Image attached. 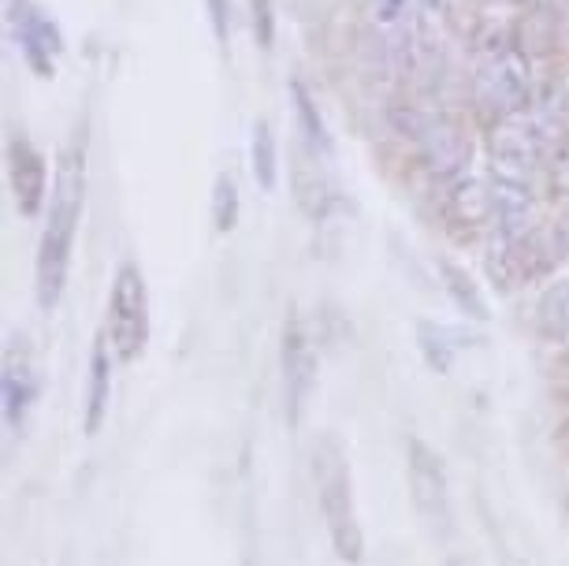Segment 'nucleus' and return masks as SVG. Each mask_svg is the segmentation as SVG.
<instances>
[{
	"label": "nucleus",
	"instance_id": "39448f33",
	"mask_svg": "<svg viewBox=\"0 0 569 566\" xmlns=\"http://www.w3.org/2000/svg\"><path fill=\"white\" fill-rule=\"evenodd\" d=\"M488 146H491V172L532 176V168L540 165L547 149V127L532 112L502 116L491 127Z\"/></svg>",
	"mask_w": 569,
	"mask_h": 566
},
{
	"label": "nucleus",
	"instance_id": "6ab92c4d",
	"mask_svg": "<svg viewBox=\"0 0 569 566\" xmlns=\"http://www.w3.org/2000/svg\"><path fill=\"white\" fill-rule=\"evenodd\" d=\"M439 272H443L447 295L455 298V306L461 309V314H469V317H477V320H488L485 295H480V287L472 284V276L466 269H458L455 261H439Z\"/></svg>",
	"mask_w": 569,
	"mask_h": 566
},
{
	"label": "nucleus",
	"instance_id": "1a4fd4ad",
	"mask_svg": "<svg viewBox=\"0 0 569 566\" xmlns=\"http://www.w3.org/2000/svg\"><path fill=\"white\" fill-rule=\"evenodd\" d=\"M406 463H410V493H413L417 510H421V518L432 522V526H447L450 496H447L443 458H439L421 436H413V440L406 444Z\"/></svg>",
	"mask_w": 569,
	"mask_h": 566
},
{
	"label": "nucleus",
	"instance_id": "9b49d317",
	"mask_svg": "<svg viewBox=\"0 0 569 566\" xmlns=\"http://www.w3.org/2000/svg\"><path fill=\"white\" fill-rule=\"evenodd\" d=\"M413 135H417V146H421V153H425V165L432 168L439 179L466 176L472 149L455 123L450 120H421L413 127Z\"/></svg>",
	"mask_w": 569,
	"mask_h": 566
},
{
	"label": "nucleus",
	"instance_id": "423d86ee",
	"mask_svg": "<svg viewBox=\"0 0 569 566\" xmlns=\"http://www.w3.org/2000/svg\"><path fill=\"white\" fill-rule=\"evenodd\" d=\"M8 23H12L16 46L23 52L27 68L38 79H52L57 75V57L63 52V34L52 19L41 12L34 0H12L8 4Z\"/></svg>",
	"mask_w": 569,
	"mask_h": 566
},
{
	"label": "nucleus",
	"instance_id": "0eeeda50",
	"mask_svg": "<svg viewBox=\"0 0 569 566\" xmlns=\"http://www.w3.org/2000/svg\"><path fill=\"white\" fill-rule=\"evenodd\" d=\"M317 384V350L309 339L302 317L287 314L283 325V395H287V425L298 429L306 414V403Z\"/></svg>",
	"mask_w": 569,
	"mask_h": 566
},
{
	"label": "nucleus",
	"instance_id": "f8f14e48",
	"mask_svg": "<svg viewBox=\"0 0 569 566\" xmlns=\"http://www.w3.org/2000/svg\"><path fill=\"white\" fill-rule=\"evenodd\" d=\"M369 27L388 41L391 52H410L417 49V0H369L365 4Z\"/></svg>",
	"mask_w": 569,
	"mask_h": 566
},
{
	"label": "nucleus",
	"instance_id": "f3484780",
	"mask_svg": "<svg viewBox=\"0 0 569 566\" xmlns=\"http://www.w3.org/2000/svg\"><path fill=\"white\" fill-rule=\"evenodd\" d=\"M291 101H295V116H298V131L306 135V142L313 153H328L331 149V138H328V123L325 116H320V105L313 101V93H309L302 82H291Z\"/></svg>",
	"mask_w": 569,
	"mask_h": 566
},
{
	"label": "nucleus",
	"instance_id": "6e6552de",
	"mask_svg": "<svg viewBox=\"0 0 569 566\" xmlns=\"http://www.w3.org/2000/svg\"><path fill=\"white\" fill-rule=\"evenodd\" d=\"M8 183H12L16 206L27 220L49 209V165L46 153L27 135L8 138Z\"/></svg>",
	"mask_w": 569,
	"mask_h": 566
},
{
	"label": "nucleus",
	"instance_id": "ddd939ff",
	"mask_svg": "<svg viewBox=\"0 0 569 566\" xmlns=\"http://www.w3.org/2000/svg\"><path fill=\"white\" fill-rule=\"evenodd\" d=\"M447 217L461 224V228H480V224H488L496 217V198H491V183L477 176H458L450 179L447 187Z\"/></svg>",
	"mask_w": 569,
	"mask_h": 566
},
{
	"label": "nucleus",
	"instance_id": "aec40b11",
	"mask_svg": "<svg viewBox=\"0 0 569 566\" xmlns=\"http://www.w3.org/2000/svg\"><path fill=\"white\" fill-rule=\"evenodd\" d=\"M212 224L220 235L234 231V224H239V183L231 172H220L212 183Z\"/></svg>",
	"mask_w": 569,
	"mask_h": 566
},
{
	"label": "nucleus",
	"instance_id": "4468645a",
	"mask_svg": "<svg viewBox=\"0 0 569 566\" xmlns=\"http://www.w3.org/2000/svg\"><path fill=\"white\" fill-rule=\"evenodd\" d=\"M109 403H112V355H109V336H101L90 355V388H86V418H82L86 436L101 433Z\"/></svg>",
	"mask_w": 569,
	"mask_h": 566
},
{
	"label": "nucleus",
	"instance_id": "2eb2a0df",
	"mask_svg": "<svg viewBox=\"0 0 569 566\" xmlns=\"http://www.w3.org/2000/svg\"><path fill=\"white\" fill-rule=\"evenodd\" d=\"M536 328L551 344H569V280L551 284L536 302Z\"/></svg>",
	"mask_w": 569,
	"mask_h": 566
},
{
	"label": "nucleus",
	"instance_id": "dca6fc26",
	"mask_svg": "<svg viewBox=\"0 0 569 566\" xmlns=\"http://www.w3.org/2000/svg\"><path fill=\"white\" fill-rule=\"evenodd\" d=\"M250 168H253L257 187H261V190H276V183H279V146H276V135H272V127H268V120L253 123Z\"/></svg>",
	"mask_w": 569,
	"mask_h": 566
},
{
	"label": "nucleus",
	"instance_id": "412c9836",
	"mask_svg": "<svg viewBox=\"0 0 569 566\" xmlns=\"http://www.w3.org/2000/svg\"><path fill=\"white\" fill-rule=\"evenodd\" d=\"M250 16H253L257 46L272 49V41H276V0H250Z\"/></svg>",
	"mask_w": 569,
	"mask_h": 566
},
{
	"label": "nucleus",
	"instance_id": "f257e3e1",
	"mask_svg": "<svg viewBox=\"0 0 569 566\" xmlns=\"http://www.w3.org/2000/svg\"><path fill=\"white\" fill-rule=\"evenodd\" d=\"M82 201H86V153L82 146H68L60 153L57 179H52V195L46 209V228H41L38 242V261H34V291L38 306L52 314L68 287L71 269V250H74V231L82 220Z\"/></svg>",
	"mask_w": 569,
	"mask_h": 566
},
{
	"label": "nucleus",
	"instance_id": "f03ea898",
	"mask_svg": "<svg viewBox=\"0 0 569 566\" xmlns=\"http://www.w3.org/2000/svg\"><path fill=\"white\" fill-rule=\"evenodd\" d=\"M317 463V493H320V515L328 522L331 548L342 563H361L365 555V533L353 507V477L347 466V455L336 440H325L313 455Z\"/></svg>",
	"mask_w": 569,
	"mask_h": 566
},
{
	"label": "nucleus",
	"instance_id": "20e7f679",
	"mask_svg": "<svg viewBox=\"0 0 569 566\" xmlns=\"http://www.w3.org/2000/svg\"><path fill=\"white\" fill-rule=\"evenodd\" d=\"M532 98V63L521 49L499 46L488 52V60L477 71V101L502 120V116L525 112Z\"/></svg>",
	"mask_w": 569,
	"mask_h": 566
},
{
	"label": "nucleus",
	"instance_id": "5701e85b",
	"mask_svg": "<svg viewBox=\"0 0 569 566\" xmlns=\"http://www.w3.org/2000/svg\"><path fill=\"white\" fill-rule=\"evenodd\" d=\"M206 4H209L212 30H217V41H228V30H231V4H228V0H206Z\"/></svg>",
	"mask_w": 569,
	"mask_h": 566
},
{
	"label": "nucleus",
	"instance_id": "9d476101",
	"mask_svg": "<svg viewBox=\"0 0 569 566\" xmlns=\"http://www.w3.org/2000/svg\"><path fill=\"white\" fill-rule=\"evenodd\" d=\"M0 395H4V425L8 429H23L30 407L38 399V377L30 366V355L19 339H8L4 347V373H0Z\"/></svg>",
	"mask_w": 569,
	"mask_h": 566
},
{
	"label": "nucleus",
	"instance_id": "7ed1b4c3",
	"mask_svg": "<svg viewBox=\"0 0 569 566\" xmlns=\"http://www.w3.org/2000/svg\"><path fill=\"white\" fill-rule=\"evenodd\" d=\"M104 336H109V347L120 361H134L149 344V291L134 261H123L112 280Z\"/></svg>",
	"mask_w": 569,
	"mask_h": 566
},
{
	"label": "nucleus",
	"instance_id": "a211bd4d",
	"mask_svg": "<svg viewBox=\"0 0 569 566\" xmlns=\"http://www.w3.org/2000/svg\"><path fill=\"white\" fill-rule=\"evenodd\" d=\"M417 336H421V350H425L428 366H432L436 373H447L450 366H455V355L461 350V336L455 332V328L421 320V325H417Z\"/></svg>",
	"mask_w": 569,
	"mask_h": 566
},
{
	"label": "nucleus",
	"instance_id": "4be33fe9",
	"mask_svg": "<svg viewBox=\"0 0 569 566\" xmlns=\"http://www.w3.org/2000/svg\"><path fill=\"white\" fill-rule=\"evenodd\" d=\"M551 187H555V195L566 201L569 206V138L562 142V149H558V157H555V168H551Z\"/></svg>",
	"mask_w": 569,
	"mask_h": 566
},
{
	"label": "nucleus",
	"instance_id": "b1692460",
	"mask_svg": "<svg viewBox=\"0 0 569 566\" xmlns=\"http://www.w3.org/2000/svg\"><path fill=\"white\" fill-rule=\"evenodd\" d=\"M562 87H566V98H569V68H566V79H562Z\"/></svg>",
	"mask_w": 569,
	"mask_h": 566
}]
</instances>
